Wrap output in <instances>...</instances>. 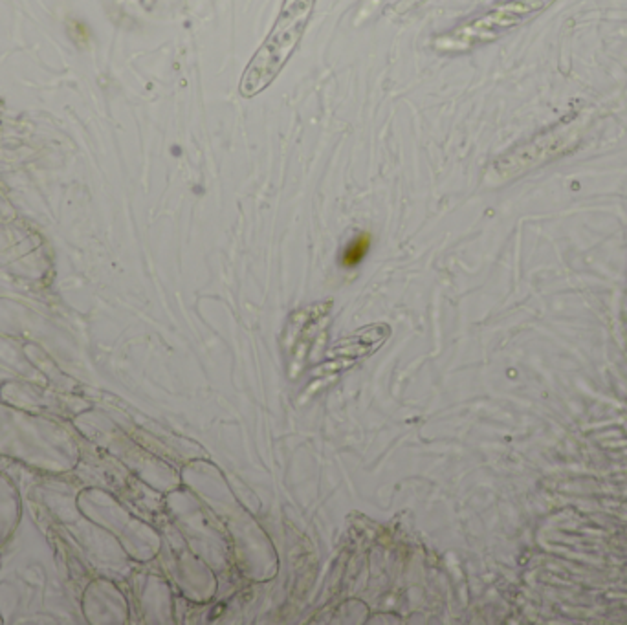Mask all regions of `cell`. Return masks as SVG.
I'll use <instances>...</instances> for the list:
<instances>
[{
  "instance_id": "cell-1",
  "label": "cell",
  "mask_w": 627,
  "mask_h": 625,
  "mask_svg": "<svg viewBox=\"0 0 627 625\" xmlns=\"http://www.w3.org/2000/svg\"><path fill=\"white\" fill-rule=\"evenodd\" d=\"M316 0H284L274 30L248 64L240 81V94L253 97L270 87L290 55L295 51Z\"/></svg>"
},
{
  "instance_id": "cell-2",
  "label": "cell",
  "mask_w": 627,
  "mask_h": 625,
  "mask_svg": "<svg viewBox=\"0 0 627 625\" xmlns=\"http://www.w3.org/2000/svg\"><path fill=\"white\" fill-rule=\"evenodd\" d=\"M539 6V2H530V0L510 2V4L495 9L494 13L486 15L475 22L458 28L457 32H453L446 39V44L440 46V48L442 50H466L477 42L490 41L495 35H499V32L517 24L525 15L536 11Z\"/></svg>"
},
{
  "instance_id": "cell-3",
  "label": "cell",
  "mask_w": 627,
  "mask_h": 625,
  "mask_svg": "<svg viewBox=\"0 0 627 625\" xmlns=\"http://www.w3.org/2000/svg\"><path fill=\"white\" fill-rule=\"evenodd\" d=\"M369 248H371V235L362 233V235L354 237L352 240L345 246V250L341 251V266H345V268H354V266H358L363 259H365Z\"/></svg>"
}]
</instances>
